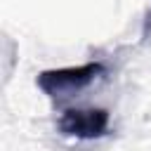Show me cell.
Masks as SVG:
<instances>
[{
    "label": "cell",
    "instance_id": "6da1fadb",
    "mask_svg": "<svg viewBox=\"0 0 151 151\" xmlns=\"http://www.w3.org/2000/svg\"><path fill=\"white\" fill-rule=\"evenodd\" d=\"M106 73L104 64L90 61L83 66H68V68H54V71H42L38 76V87L50 94V97H64L71 92H78L101 78Z\"/></svg>",
    "mask_w": 151,
    "mask_h": 151
},
{
    "label": "cell",
    "instance_id": "7a4b0ae2",
    "mask_svg": "<svg viewBox=\"0 0 151 151\" xmlns=\"http://www.w3.org/2000/svg\"><path fill=\"white\" fill-rule=\"evenodd\" d=\"M57 127L61 134L78 139H97L109 132V111L106 109H66Z\"/></svg>",
    "mask_w": 151,
    "mask_h": 151
}]
</instances>
